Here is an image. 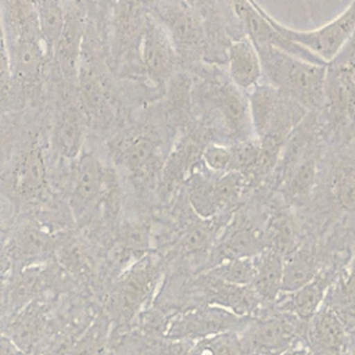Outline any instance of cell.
Returning a JSON list of instances; mask_svg holds the SVG:
<instances>
[{
    "label": "cell",
    "mask_w": 355,
    "mask_h": 355,
    "mask_svg": "<svg viewBox=\"0 0 355 355\" xmlns=\"http://www.w3.org/2000/svg\"><path fill=\"white\" fill-rule=\"evenodd\" d=\"M10 193L19 204L35 202L47 189L46 159L37 141L31 143L15 161L10 179Z\"/></svg>",
    "instance_id": "obj_11"
},
{
    "label": "cell",
    "mask_w": 355,
    "mask_h": 355,
    "mask_svg": "<svg viewBox=\"0 0 355 355\" xmlns=\"http://www.w3.org/2000/svg\"><path fill=\"white\" fill-rule=\"evenodd\" d=\"M265 223L247 212L233 214L218 237L202 272L230 259L254 258L266 250Z\"/></svg>",
    "instance_id": "obj_7"
},
{
    "label": "cell",
    "mask_w": 355,
    "mask_h": 355,
    "mask_svg": "<svg viewBox=\"0 0 355 355\" xmlns=\"http://www.w3.org/2000/svg\"><path fill=\"white\" fill-rule=\"evenodd\" d=\"M212 101L225 129L232 136L237 137L240 141L251 139L250 128H252V123L250 101L239 87L232 82H223V85L215 89Z\"/></svg>",
    "instance_id": "obj_19"
},
{
    "label": "cell",
    "mask_w": 355,
    "mask_h": 355,
    "mask_svg": "<svg viewBox=\"0 0 355 355\" xmlns=\"http://www.w3.org/2000/svg\"><path fill=\"white\" fill-rule=\"evenodd\" d=\"M87 119L82 105L76 103L64 104L55 114L51 130L53 151L65 159L75 161L83 148Z\"/></svg>",
    "instance_id": "obj_16"
},
{
    "label": "cell",
    "mask_w": 355,
    "mask_h": 355,
    "mask_svg": "<svg viewBox=\"0 0 355 355\" xmlns=\"http://www.w3.org/2000/svg\"><path fill=\"white\" fill-rule=\"evenodd\" d=\"M230 82L241 92H251L262 83L263 67L254 42L244 36L233 40L226 51Z\"/></svg>",
    "instance_id": "obj_18"
},
{
    "label": "cell",
    "mask_w": 355,
    "mask_h": 355,
    "mask_svg": "<svg viewBox=\"0 0 355 355\" xmlns=\"http://www.w3.org/2000/svg\"><path fill=\"white\" fill-rule=\"evenodd\" d=\"M283 257L272 250H265L255 257V277L252 288L263 304H273L283 293Z\"/></svg>",
    "instance_id": "obj_21"
},
{
    "label": "cell",
    "mask_w": 355,
    "mask_h": 355,
    "mask_svg": "<svg viewBox=\"0 0 355 355\" xmlns=\"http://www.w3.org/2000/svg\"><path fill=\"white\" fill-rule=\"evenodd\" d=\"M207 272L214 277L233 284L251 286L255 277V257L225 261Z\"/></svg>",
    "instance_id": "obj_25"
},
{
    "label": "cell",
    "mask_w": 355,
    "mask_h": 355,
    "mask_svg": "<svg viewBox=\"0 0 355 355\" xmlns=\"http://www.w3.org/2000/svg\"><path fill=\"white\" fill-rule=\"evenodd\" d=\"M165 272L164 257L157 251H151L110 284L103 298L101 309L111 322V331L129 329L135 318L153 304L157 287Z\"/></svg>",
    "instance_id": "obj_1"
},
{
    "label": "cell",
    "mask_w": 355,
    "mask_h": 355,
    "mask_svg": "<svg viewBox=\"0 0 355 355\" xmlns=\"http://www.w3.org/2000/svg\"><path fill=\"white\" fill-rule=\"evenodd\" d=\"M265 80L308 112L320 114L326 105L327 65L315 64L272 46H257Z\"/></svg>",
    "instance_id": "obj_2"
},
{
    "label": "cell",
    "mask_w": 355,
    "mask_h": 355,
    "mask_svg": "<svg viewBox=\"0 0 355 355\" xmlns=\"http://www.w3.org/2000/svg\"><path fill=\"white\" fill-rule=\"evenodd\" d=\"M40 33L50 58L62 33L67 19V0H33Z\"/></svg>",
    "instance_id": "obj_23"
},
{
    "label": "cell",
    "mask_w": 355,
    "mask_h": 355,
    "mask_svg": "<svg viewBox=\"0 0 355 355\" xmlns=\"http://www.w3.org/2000/svg\"><path fill=\"white\" fill-rule=\"evenodd\" d=\"M78 4H80L86 11L89 10H97L101 11L104 8H111L115 6L118 0H75Z\"/></svg>",
    "instance_id": "obj_27"
},
{
    "label": "cell",
    "mask_w": 355,
    "mask_h": 355,
    "mask_svg": "<svg viewBox=\"0 0 355 355\" xmlns=\"http://www.w3.org/2000/svg\"><path fill=\"white\" fill-rule=\"evenodd\" d=\"M254 316H240L218 305H198L171 316L166 338L202 340L225 333H243Z\"/></svg>",
    "instance_id": "obj_4"
},
{
    "label": "cell",
    "mask_w": 355,
    "mask_h": 355,
    "mask_svg": "<svg viewBox=\"0 0 355 355\" xmlns=\"http://www.w3.org/2000/svg\"><path fill=\"white\" fill-rule=\"evenodd\" d=\"M1 355H26L22 349H19L8 337L3 336L1 338Z\"/></svg>",
    "instance_id": "obj_28"
},
{
    "label": "cell",
    "mask_w": 355,
    "mask_h": 355,
    "mask_svg": "<svg viewBox=\"0 0 355 355\" xmlns=\"http://www.w3.org/2000/svg\"><path fill=\"white\" fill-rule=\"evenodd\" d=\"M111 189V178L93 151L82 153L72 165L69 209L76 222L87 219Z\"/></svg>",
    "instance_id": "obj_5"
},
{
    "label": "cell",
    "mask_w": 355,
    "mask_h": 355,
    "mask_svg": "<svg viewBox=\"0 0 355 355\" xmlns=\"http://www.w3.org/2000/svg\"><path fill=\"white\" fill-rule=\"evenodd\" d=\"M305 343L315 355H343L348 352V330L338 315L323 304L308 320Z\"/></svg>",
    "instance_id": "obj_15"
},
{
    "label": "cell",
    "mask_w": 355,
    "mask_h": 355,
    "mask_svg": "<svg viewBox=\"0 0 355 355\" xmlns=\"http://www.w3.org/2000/svg\"><path fill=\"white\" fill-rule=\"evenodd\" d=\"M280 355H315V354L305 343H298V344H295L294 347H291L290 349L284 351Z\"/></svg>",
    "instance_id": "obj_29"
},
{
    "label": "cell",
    "mask_w": 355,
    "mask_h": 355,
    "mask_svg": "<svg viewBox=\"0 0 355 355\" xmlns=\"http://www.w3.org/2000/svg\"><path fill=\"white\" fill-rule=\"evenodd\" d=\"M116 162L136 179L147 180L159 166L161 158L157 143L143 132H132L115 147Z\"/></svg>",
    "instance_id": "obj_17"
},
{
    "label": "cell",
    "mask_w": 355,
    "mask_h": 355,
    "mask_svg": "<svg viewBox=\"0 0 355 355\" xmlns=\"http://www.w3.org/2000/svg\"><path fill=\"white\" fill-rule=\"evenodd\" d=\"M140 57L146 76L157 86L168 82L178 67L179 53L166 29L153 15H147L141 32Z\"/></svg>",
    "instance_id": "obj_10"
},
{
    "label": "cell",
    "mask_w": 355,
    "mask_h": 355,
    "mask_svg": "<svg viewBox=\"0 0 355 355\" xmlns=\"http://www.w3.org/2000/svg\"><path fill=\"white\" fill-rule=\"evenodd\" d=\"M67 1H71V0H67Z\"/></svg>",
    "instance_id": "obj_32"
},
{
    "label": "cell",
    "mask_w": 355,
    "mask_h": 355,
    "mask_svg": "<svg viewBox=\"0 0 355 355\" xmlns=\"http://www.w3.org/2000/svg\"><path fill=\"white\" fill-rule=\"evenodd\" d=\"M308 320L262 304L247 329L240 333L247 354L280 355L298 343H305ZM306 344V343H305Z\"/></svg>",
    "instance_id": "obj_3"
},
{
    "label": "cell",
    "mask_w": 355,
    "mask_h": 355,
    "mask_svg": "<svg viewBox=\"0 0 355 355\" xmlns=\"http://www.w3.org/2000/svg\"><path fill=\"white\" fill-rule=\"evenodd\" d=\"M86 12L87 11L75 0L67 3L65 25L53 55L60 73L69 85L79 79L80 51L86 33Z\"/></svg>",
    "instance_id": "obj_12"
},
{
    "label": "cell",
    "mask_w": 355,
    "mask_h": 355,
    "mask_svg": "<svg viewBox=\"0 0 355 355\" xmlns=\"http://www.w3.org/2000/svg\"><path fill=\"white\" fill-rule=\"evenodd\" d=\"M153 17L166 29L178 53L191 54L202 47L205 40L202 18L189 1H161L155 6Z\"/></svg>",
    "instance_id": "obj_9"
},
{
    "label": "cell",
    "mask_w": 355,
    "mask_h": 355,
    "mask_svg": "<svg viewBox=\"0 0 355 355\" xmlns=\"http://www.w3.org/2000/svg\"><path fill=\"white\" fill-rule=\"evenodd\" d=\"M187 1H201V0H187Z\"/></svg>",
    "instance_id": "obj_31"
},
{
    "label": "cell",
    "mask_w": 355,
    "mask_h": 355,
    "mask_svg": "<svg viewBox=\"0 0 355 355\" xmlns=\"http://www.w3.org/2000/svg\"><path fill=\"white\" fill-rule=\"evenodd\" d=\"M338 276L337 266H323L320 272L301 288L293 293H282L273 302V306L277 311L294 313L302 320H309L323 305L330 287Z\"/></svg>",
    "instance_id": "obj_14"
},
{
    "label": "cell",
    "mask_w": 355,
    "mask_h": 355,
    "mask_svg": "<svg viewBox=\"0 0 355 355\" xmlns=\"http://www.w3.org/2000/svg\"><path fill=\"white\" fill-rule=\"evenodd\" d=\"M263 12L275 29L279 31L284 37L312 51L327 64L338 54L355 29V0H352L338 17L311 31L288 28L268 14L265 8Z\"/></svg>",
    "instance_id": "obj_6"
},
{
    "label": "cell",
    "mask_w": 355,
    "mask_h": 355,
    "mask_svg": "<svg viewBox=\"0 0 355 355\" xmlns=\"http://www.w3.org/2000/svg\"><path fill=\"white\" fill-rule=\"evenodd\" d=\"M343 355H355V351H354V352H345V354H343Z\"/></svg>",
    "instance_id": "obj_30"
},
{
    "label": "cell",
    "mask_w": 355,
    "mask_h": 355,
    "mask_svg": "<svg viewBox=\"0 0 355 355\" xmlns=\"http://www.w3.org/2000/svg\"><path fill=\"white\" fill-rule=\"evenodd\" d=\"M265 240L266 250H272L284 257L304 239L300 234L294 216L287 209H276L266 218Z\"/></svg>",
    "instance_id": "obj_22"
},
{
    "label": "cell",
    "mask_w": 355,
    "mask_h": 355,
    "mask_svg": "<svg viewBox=\"0 0 355 355\" xmlns=\"http://www.w3.org/2000/svg\"><path fill=\"white\" fill-rule=\"evenodd\" d=\"M283 293H293L309 283L323 268L322 255L311 239H304L283 257Z\"/></svg>",
    "instance_id": "obj_20"
},
{
    "label": "cell",
    "mask_w": 355,
    "mask_h": 355,
    "mask_svg": "<svg viewBox=\"0 0 355 355\" xmlns=\"http://www.w3.org/2000/svg\"><path fill=\"white\" fill-rule=\"evenodd\" d=\"M49 308L35 300L14 316L3 320V336L8 337L26 355H35L49 334Z\"/></svg>",
    "instance_id": "obj_13"
},
{
    "label": "cell",
    "mask_w": 355,
    "mask_h": 355,
    "mask_svg": "<svg viewBox=\"0 0 355 355\" xmlns=\"http://www.w3.org/2000/svg\"><path fill=\"white\" fill-rule=\"evenodd\" d=\"M244 178L237 172L220 173L211 178L202 173H193L189 180V202L200 218H214L230 212V207L240 197Z\"/></svg>",
    "instance_id": "obj_8"
},
{
    "label": "cell",
    "mask_w": 355,
    "mask_h": 355,
    "mask_svg": "<svg viewBox=\"0 0 355 355\" xmlns=\"http://www.w3.org/2000/svg\"><path fill=\"white\" fill-rule=\"evenodd\" d=\"M201 158L209 172H232V147H226L218 143H209L201 151Z\"/></svg>",
    "instance_id": "obj_26"
},
{
    "label": "cell",
    "mask_w": 355,
    "mask_h": 355,
    "mask_svg": "<svg viewBox=\"0 0 355 355\" xmlns=\"http://www.w3.org/2000/svg\"><path fill=\"white\" fill-rule=\"evenodd\" d=\"M240 333H225L202 340H191L186 355H245Z\"/></svg>",
    "instance_id": "obj_24"
}]
</instances>
